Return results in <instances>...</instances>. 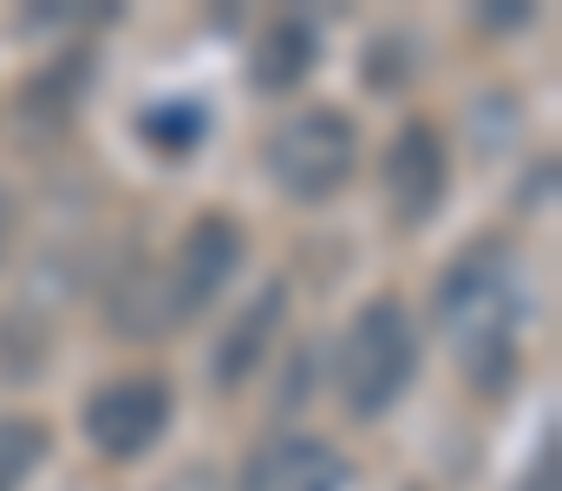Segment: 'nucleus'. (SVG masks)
<instances>
[{
    "mask_svg": "<svg viewBox=\"0 0 562 491\" xmlns=\"http://www.w3.org/2000/svg\"><path fill=\"white\" fill-rule=\"evenodd\" d=\"M451 164H445V138L431 125H400V138L386 145V197L400 223H425L445 203Z\"/></svg>",
    "mask_w": 562,
    "mask_h": 491,
    "instance_id": "6",
    "label": "nucleus"
},
{
    "mask_svg": "<svg viewBox=\"0 0 562 491\" xmlns=\"http://www.w3.org/2000/svg\"><path fill=\"white\" fill-rule=\"evenodd\" d=\"M347 486V459L327 446V439H307V433H281L269 446L249 453L236 491H340Z\"/></svg>",
    "mask_w": 562,
    "mask_h": 491,
    "instance_id": "7",
    "label": "nucleus"
},
{
    "mask_svg": "<svg viewBox=\"0 0 562 491\" xmlns=\"http://www.w3.org/2000/svg\"><path fill=\"white\" fill-rule=\"evenodd\" d=\"M236 269H243V230H236L223 210L196 216V223L183 230L177 256L157 269V282H164V302H170V322L183 327L190 315H203V309L223 295V282H229Z\"/></svg>",
    "mask_w": 562,
    "mask_h": 491,
    "instance_id": "4",
    "label": "nucleus"
},
{
    "mask_svg": "<svg viewBox=\"0 0 562 491\" xmlns=\"http://www.w3.org/2000/svg\"><path fill=\"white\" fill-rule=\"evenodd\" d=\"M46 459V426L40 420H0V491H20Z\"/></svg>",
    "mask_w": 562,
    "mask_h": 491,
    "instance_id": "11",
    "label": "nucleus"
},
{
    "mask_svg": "<svg viewBox=\"0 0 562 491\" xmlns=\"http://www.w3.org/2000/svg\"><path fill=\"white\" fill-rule=\"evenodd\" d=\"M281 315H288V289L269 282V289H256V295L236 309V322H223L216 354H210L216 387H243V380L269 360V347H276V334H281Z\"/></svg>",
    "mask_w": 562,
    "mask_h": 491,
    "instance_id": "8",
    "label": "nucleus"
},
{
    "mask_svg": "<svg viewBox=\"0 0 562 491\" xmlns=\"http://www.w3.org/2000/svg\"><path fill=\"white\" fill-rule=\"evenodd\" d=\"M438 315L464 354L471 387L504 393L517 373V289H510V256L497 243L451 263V276L438 289Z\"/></svg>",
    "mask_w": 562,
    "mask_h": 491,
    "instance_id": "1",
    "label": "nucleus"
},
{
    "mask_svg": "<svg viewBox=\"0 0 562 491\" xmlns=\"http://www.w3.org/2000/svg\"><path fill=\"white\" fill-rule=\"evenodd\" d=\"M314 59H321L314 20H307V13H281L276 26L262 33V46H256V86H262V92H294V86L314 72Z\"/></svg>",
    "mask_w": 562,
    "mask_h": 491,
    "instance_id": "9",
    "label": "nucleus"
},
{
    "mask_svg": "<svg viewBox=\"0 0 562 491\" xmlns=\"http://www.w3.org/2000/svg\"><path fill=\"white\" fill-rule=\"evenodd\" d=\"M7 243H13V203H7V190H0V263H7Z\"/></svg>",
    "mask_w": 562,
    "mask_h": 491,
    "instance_id": "13",
    "label": "nucleus"
},
{
    "mask_svg": "<svg viewBox=\"0 0 562 491\" xmlns=\"http://www.w3.org/2000/svg\"><path fill=\"white\" fill-rule=\"evenodd\" d=\"M524 491H557V433H543V446H537V459L524 472Z\"/></svg>",
    "mask_w": 562,
    "mask_h": 491,
    "instance_id": "12",
    "label": "nucleus"
},
{
    "mask_svg": "<svg viewBox=\"0 0 562 491\" xmlns=\"http://www.w3.org/2000/svg\"><path fill=\"white\" fill-rule=\"evenodd\" d=\"M353 164H360V132L334 105H314V112L281 119L276 138H269V177H276L294 203L334 197L353 177Z\"/></svg>",
    "mask_w": 562,
    "mask_h": 491,
    "instance_id": "3",
    "label": "nucleus"
},
{
    "mask_svg": "<svg viewBox=\"0 0 562 491\" xmlns=\"http://www.w3.org/2000/svg\"><path fill=\"white\" fill-rule=\"evenodd\" d=\"M413 373H419V327H413V315L393 295L367 302L347 322L340 354H334V387H340L347 413L353 420H380L386 406H400Z\"/></svg>",
    "mask_w": 562,
    "mask_h": 491,
    "instance_id": "2",
    "label": "nucleus"
},
{
    "mask_svg": "<svg viewBox=\"0 0 562 491\" xmlns=\"http://www.w3.org/2000/svg\"><path fill=\"white\" fill-rule=\"evenodd\" d=\"M170 426V387L157 373H119L86 400V439L105 459H144Z\"/></svg>",
    "mask_w": 562,
    "mask_h": 491,
    "instance_id": "5",
    "label": "nucleus"
},
{
    "mask_svg": "<svg viewBox=\"0 0 562 491\" xmlns=\"http://www.w3.org/2000/svg\"><path fill=\"white\" fill-rule=\"evenodd\" d=\"M203 125H210V119H203V105H196V99H164V105H150V112H144V145H157V152H170V158H177V152H190V145H196V138H203Z\"/></svg>",
    "mask_w": 562,
    "mask_h": 491,
    "instance_id": "10",
    "label": "nucleus"
}]
</instances>
